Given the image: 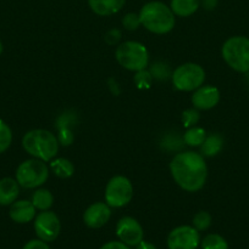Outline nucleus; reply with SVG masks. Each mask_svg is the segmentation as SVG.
Listing matches in <instances>:
<instances>
[{
  "mask_svg": "<svg viewBox=\"0 0 249 249\" xmlns=\"http://www.w3.org/2000/svg\"><path fill=\"white\" fill-rule=\"evenodd\" d=\"M170 173L176 184L187 192H197L205 185L208 167L200 153L186 151L173 156Z\"/></svg>",
  "mask_w": 249,
  "mask_h": 249,
  "instance_id": "f257e3e1",
  "label": "nucleus"
},
{
  "mask_svg": "<svg viewBox=\"0 0 249 249\" xmlns=\"http://www.w3.org/2000/svg\"><path fill=\"white\" fill-rule=\"evenodd\" d=\"M61 230L60 219L54 212L43 211L34 218V231L39 240L53 242L58 238Z\"/></svg>",
  "mask_w": 249,
  "mask_h": 249,
  "instance_id": "1a4fd4ad",
  "label": "nucleus"
},
{
  "mask_svg": "<svg viewBox=\"0 0 249 249\" xmlns=\"http://www.w3.org/2000/svg\"><path fill=\"white\" fill-rule=\"evenodd\" d=\"M200 6V0H171L170 9L175 16H192Z\"/></svg>",
  "mask_w": 249,
  "mask_h": 249,
  "instance_id": "f3484780",
  "label": "nucleus"
},
{
  "mask_svg": "<svg viewBox=\"0 0 249 249\" xmlns=\"http://www.w3.org/2000/svg\"><path fill=\"white\" fill-rule=\"evenodd\" d=\"M211 225V215L208 212H198L193 218V228L198 231L208 230Z\"/></svg>",
  "mask_w": 249,
  "mask_h": 249,
  "instance_id": "393cba45",
  "label": "nucleus"
},
{
  "mask_svg": "<svg viewBox=\"0 0 249 249\" xmlns=\"http://www.w3.org/2000/svg\"><path fill=\"white\" fill-rule=\"evenodd\" d=\"M9 215L17 224H27L36 218V207L29 201H15L10 206Z\"/></svg>",
  "mask_w": 249,
  "mask_h": 249,
  "instance_id": "4468645a",
  "label": "nucleus"
},
{
  "mask_svg": "<svg viewBox=\"0 0 249 249\" xmlns=\"http://www.w3.org/2000/svg\"><path fill=\"white\" fill-rule=\"evenodd\" d=\"M20 194V185L16 179L4 178L0 180V206H11Z\"/></svg>",
  "mask_w": 249,
  "mask_h": 249,
  "instance_id": "dca6fc26",
  "label": "nucleus"
},
{
  "mask_svg": "<svg viewBox=\"0 0 249 249\" xmlns=\"http://www.w3.org/2000/svg\"><path fill=\"white\" fill-rule=\"evenodd\" d=\"M100 249H129L128 246L124 245V242H121V241H111V242H107L105 243V245L102 246V248Z\"/></svg>",
  "mask_w": 249,
  "mask_h": 249,
  "instance_id": "2f4dec72",
  "label": "nucleus"
},
{
  "mask_svg": "<svg viewBox=\"0 0 249 249\" xmlns=\"http://www.w3.org/2000/svg\"><path fill=\"white\" fill-rule=\"evenodd\" d=\"M133 197V185L124 175L111 178L105 187V203L112 208L127 206Z\"/></svg>",
  "mask_w": 249,
  "mask_h": 249,
  "instance_id": "6e6552de",
  "label": "nucleus"
},
{
  "mask_svg": "<svg viewBox=\"0 0 249 249\" xmlns=\"http://www.w3.org/2000/svg\"><path fill=\"white\" fill-rule=\"evenodd\" d=\"M116 236L127 246H137L143 241L144 231L141 224L131 216H124L116 225Z\"/></svg>",
  "mask_w": 249,
  "mask_h": 249,
  "instance_id": "9b49d317",
  "label": "nucleus"
},
{
  "mask_svg": "<svg viewBox=\"0 0 249 249\" xmlns=\"http://www.w3.org/2000/svg\"><path fill=\"white\" fill-rule=\"evenodd\" d=\"M49 178V168L45 162L32 158L22 162L16 169V180L23 189H37Z\"/></svg>",
  "mask_w": 249,
  "mask_h": 249,
  "instance_id": "423d86ee",
  "label": "nucleus"
},
{
  "mask_svg": "<svg viewBox=\"0 0 249 249\" xmlns=\"http://www.w3.org/2000/svg\"><path fill=\"white\" fill-rule=\"evenodd\" d=\"M50 169L56 177L61 179H67L71 178L75 173V167L72 162L66 158H54L50 160Z\"/></svg>",
  "mask_w": 249,
  "mask_h": 249,
  "instance_id": "6ab92c4d",
  "label": "nucleus"
},
{
  "mask_svg": "<svg viewBox=\"0 0 249 249\" xmlns=\"http://www.w3.org/2000/svg\"><path fill=\"white\" fill-rule=\"evenodd\" d=\"M126 4V0H88L90 10L98 16H111L117 14Z\"/></svg>",
  "mask_w": 249,
  "mask_h": 249,
  "instance_id": "2eb2a0df",
  "label": "nucleus"
},
{
  "mask_svg": "<svg viewBox=\"0 0 249 249\" xmlns=\"http://www.w3.org/2000/svg\"><path fill=\"white\" fill-rule=\"evenodd\" d=\"M111 209L104 202H97L88 207L83 213V221L90 229H100L109 221Z\"/></svg>",
  "mask_w": 249,
  "mask_h": 249,
  "instance_id": "f8f14e48",
  "label": "nucleus"
},
{
  "mask_svg": "<svg viewBox=\"0 0 249 249\" xmlns=\"http://www.w3.org/2000/svg\"><path fill=\"white\" fill-rule=\"evenodd\" d=\"M12 142V131L10 126L0 119V155L10 147Z\"/></svg>",
  "mask_w": 249,
  "mask_h": 249,
  "instance_id": "5701e85b",
  "label": "nucleus"
},
{
  "mask_svg": "<svg viewBox=\"0 0 249 249\" xmlns=\"http://www.w3.org/2000/svg\"><path fill=\"white\" fill-rule=\"evenodd\" d=\"M31 202L38 211H49L54 203V196L49 190L38 189L32 195Z\"/></svg>",
  "mask_w": 249,
  "mask_h": 249,
  "instance_id": "aec40b11",
  "label": "nucleus"
},
{
  "mask_svg": "<svg viewBox=\"0 0 249 249\" xmlns=\"http://www.w3.org/2000/svg\"><path fill=\"white\" fill-rule=\"evenodd\" d=\"M219 4V0H200V5L208 11H211Z\"/></svg>",
  "mask_w": 249,
  "mask_h": 249,
  "instance_id": "473e14b6",
  "label": "nucleus"
},
{
  "mask_svg": "<svg viewBox=\"0 0 249 249\" xmlns=\"http://www.w3.org/2000/svg\"><path fill=\"white\" fill-rule=\"evenodd\" d=\"M220 101V91L217 88L212 85H202L194 90L192 95V104L194 108L208 111L211 109L219 104Z\"/></svg>",
  "mask_w": 249,
  "mask_h": 249,
  "instance_id": "ddd939ff",
  "label": "nucleus"
},
{
  "mask_svg": "<svg viewBox=\"0 0 249 249\" xmlns=\"http://www.w3.org/2000/svg\"><path fill=\"white\" fill-rule=\"evenodd\" d=\"M222 58L233 71L249 72V38L243 36H231L222 45Z\"/></svg>",
  "mask_w": 249,
  "mask_h": 249,
  "instance_id": "20e7f679",
  "label": "nucleus"
},
{
  "mask_svg": "<svg viewBox=\"0 0 249 249\" xmlns=\"http://www.w3.org/2000/svg\"><path fill=\"white\" fill-rule=\"evenodd\" d=\"M136 247V249H156L155 246L151 245L150 242H146V241H142V242H139Z\"/></svg>",
  "mask_w": 249,
  "mask_h": 249,
  "instance_id": "72a5a7b5",
  "label": "nucleus"
},
{
  "mask_svg": "<svg viewBox=\"0 0 249 249\" xmlns=\"http://www.w3.org/2000/svg\"><path fill=\"white\" fill-rule=\"evenodd\" d=\"M171 79L173 87L180 91H194L204 83L205 71L198 63H183L173 71Z\"/></svg>",
  "mask_w": 249,
  "mask_h": 249,
  "instance_id": "0eeeda50",
  "label": "nucleus"
},
{
  "mask_svg": "<svg viewBox=\"0 0 249 249\" xmlns=\"http://www.w3.org/2000/svg\"><path fill=\"white\" fill-rule=\"evenodd\" d=\"M105 41H106L109 45H115V44L119 43V40L121 39V32L119 29H110L104 36Z\"/></svg>",
  "mask_w": 249,
  "mask_h": 249,
  "instance_id": "c756f323",
  "label": "nucleus"
},
{
  "mask_svg": "<svg viewBox=\"0 0 249 249\" xmlns=\"http://www.w3.org/2000/svg\"><path fill=\"white\" fill-rule=\"evenodd\" d=\"M202 249H228V243L222 236L210 233L203 238Z\"/></svg>",
  "mask_w": 249,
  "mask_h": 249,
  "instance_id": "4be33fe9",
  "label": "nucleus"
},
{
  "mask_svg": "<svg viewBox=\"0 0 249 249\" xmlns=\"http://www.w3.org/2000/svg\"><path fill=\"white\" fill-rule=\"evenodd\" d=\"M115 57L122 67L133 72L145 70L149 63V53L145 46L133 40L120 44L115 51Z\"/></svg>",
  "mask_w": 249,
  "mask_h": 249,
  "instance_id": "39448f33",
  "label": "nucleus"
},
{
  "mask_svg": "<svg viewBox=\"0 0 249 249\" xmlns=\"http://www.w3.org/2000/svg\"><path fill=\"white\" fill-rule=\"evenodd\" d=\"M122 26L128 31H136L139 26H142L141 18H139V14H134V12H128L122 17Z\"/></svg>",
  "mask_w": 249,
  "mask_h": 249,
  "instance_id": "bb28decb",
  "label": "nucleus"
},
{
  "mask_svg": "<svg viewBox=\"0 0 249 249\" xmlns=\"http://www.w3.org/2000/svg\"><path fill=\"white\" fill-rule=\"evenodd\" d=\"M248 249H249V248H248Z\"/></svg>",
  "mask_w": 249,
  "mask_h": 249,
  "instance_id": "c9c22d12",
  "label": "nucleus"
},
{
  "mask_svg": "<svg viewBox=\"0 0 249 249\" xmlns=\"http://www.w3.org/2000/svg\"><path fill=\"white\" fill-rule=\"evenodd\" d=\"M59 134H58V140L59 143L63 146H70L73 141V134L70 128L67 126H58Z\"/></svg>",
  "mask_w": 249,
  "mask_h": 249,
  "instance_id": "c85d7f7f",
  "label": "nucleus"
},
{
  "mask_svg": "<svg viewBox=\"0 0 249 249\" xmlns=\"http://www.w3.org/2000/svg\"><path fill=\"white\" fill-rule=\"evenodd\" d=\"M22 249H50L49 246L46 245V242L42 240H31L29 242H27L23 246Z\"/></svg>",
  "mask_w": 249,
  "mask_h": 249,
  "instance_id": "7c9ffc66",
  "label": "nucleus"
},
{
  "mask_svg": "<svg viewBox=\"0 0 249 249\" xmlns=\"http://www.w3.org/2000/svg\"><path fill=\"white\" fill-rule=\"evenodd\" d=\"M207 134L203 128H198V126H190L187 129L185 134H183V142L187 143L188 146L192 147H197L204 142Z\"/></svg>",
  "mask_w": 249,
  "mask_h": 249,
  "instance_id": "412c9836",
  "label": "nucleus"
},
{
  "mask_svg": "<svg viewBox=\"0 0 249 249\" xmlns=\"http://www.w3.org/2000/svg\"><path fill=\"white\" fill-rule=\"evenodd\" d=\"M58 136L44 129H34L22 138V147L33 158L50 162L56 157L59 151Z\"/></svg>",
  "mask_w": 249,
  "mask_h": 249,
  "instance_id": "7ed1b4c3",
  "label": "nucleus"
},
{
  "mask_svg": "<svg viewBox=\"0 0 249 249\" xmlns=\"http://www.w3.org/2000/svg\"><path fill=\"white\" fill-rule=\"evenodd\" d=\"M224 147V139L220 134H210L207 136L204 142L200 145V150H202V156H207V157H214Z\"/></svg>",
  "mask_w": 249,
  "mask_h": 249,
  "instance_id": "a211bd4d",
  "label": "nucleus"
},
{
  "mask_svg": "<svg viewBox=\"0 0 249 249\" xmlns=\"http://www.w3.org/2000/svg\"><path fill=\"white\" fill-rule=\"evenodd\" d=\"M151 82H153V77H151L150 72L146 70L138 71L137 74L134 75V83H136L139 89H149Z\"/></svg>",
  "mask_w": 249,
  "mask_h": 249,
  "instance_id": "a878e982",
  "label": "nucleus"
},
{
  "mask_svg": "<svg viewBox=\"0 0 249 249\" xmlns=\"http://www.w3.org/2000/svg\"><path fill=\"white\" fill-rule=\"evenodd\" d=\"M182 121L186 128L194 126V124H197L198 121H199V113H198L197 108L186 109V111L182 113Z\"/></svg>",
  "mask_w": 249,
  "mask_h": 249,
  "instance_id": "cd10ccee",
  "label": "nucleus"
},
{
  "mask_svg": "<svg viewBox=\"0 0 249 249\" xmlns=\"http://www.w3.org/2000/svg\"><path fill=\"white\" fill-rule=\"evenodd\" d=\"M142 26L154 34H166L175 27V14L170 6L161 1H150L139 11Z\"/></svg>",
  "mask_w": 249,
  "mask_h": 249,
  "instance_id": "f03ea898",
  "label": "nucleus"
},
{
  "mask_svg": "<svg viewBox=\"0 0 249 249\" xmlns=\"http://www.w3.org/2000/svg\"><path fill=\"white\" fill-rule=\"evenodd\" d=\"M149 72H150L153 79H158V80H166L171 74H172V73H171L170 67H168L165 62L153 63V65L150 66Z\"/></svg>",
  "mask_w": 249,
  "mask_h": 249,
  "instance_id": "b1692460",
  "label": "nucleus"
},
{
  "mask_svg": "<svg viewBox=\"0 0 249 249\" xmlns=\"http://www.w3.org/2000/svg\"><path fill=\"white\" fill-rule=\"evenodd\" d=\"M2 50H4V46H2V43H1V41H0V55H1V53H2Z\"/></svg>",
  "mask_w": 249,
  "mask_h": 249,
  "instance_id": "f704fd0d",
  "label": "nucleus"
},
{
  "mask_svg": "<svg viewBox=\"0 0 249 249\" xmlns=\"http://www.w3.org/2000/svg\"><path fill=\"white\" fill-rule=\"evenodd\" d=\"M199 243V231L193 226H178L167 236L168 249H197Z\"/></svg>",
  "mask_w": 249,
  "mask_h": 249,
  "instance_id": "9d476101",
  "label": "nucleus"
}]
</instances>
